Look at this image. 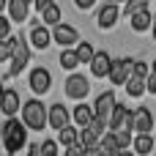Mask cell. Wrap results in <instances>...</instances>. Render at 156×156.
I'll use <instances>...</instances> for the list:
<instances>
[{
    "label": "cell",
    "instance_id": "1",
    "mask_svg": "<svg viewBox=\"0 0 156 156\" xmlns=\"http://www.w3.org/2000/svg\"><path fill=\"white\" fill-rule=\"evenodd\" d=\"M27 126H25V121L19 118H5L3 121V126H0V143H3V148H5V154L8 156H16L25 145H30L27 143Z\"/></svg>",
    "mask_w": 156,
    "mask_h": 156
},
{
    "label": "cell",
    "instance_id": "2",
    "mask_svg": "<svg viewBox=\"0 0 156 156\" xmlns=\"http://www.w3.org/2000/svg\"><path fill=\"white\" fill-rule=\"evenodd\" d=\"M19 118L25 121V126H27L30 132H44V129L49 126V107H44L41 96H38V99H25Z\"/></svg>",
    "mask_w": 156,
    "mask_h": 156
},
{
    "label": "cell",
    "instance_id": "3",
    "mask_svg": "<svg viewBox=\"0 0 156 156\" xmlns=\"http://www.w3.org/2000/svg\"><path fill=\"white\" fill-rule=\"evenodd\" d=\"M11 38H14V58H11L8 74H5L3 80H14V77H19V74L27 69V63H30V38L22 36V33H16V36H11Z\"/></svg>",
    "mask_w": 156,
    "mask_h": 156
},
{
    "label": "cell",
    "instance_id": "4",
    "mask_svg": "<svg viewBox=\"0 0 156 156\" xmlns=\"http://www.w3.org/2000/svg\"><path fill=\"white\" fill-rule=\"evenodd\" d=\"M63 93H66V99L82 101V99H88V93H90V80H88L85 74H80V71H71V74L66 77V82H63Z\"/></svg>",
    "mask_w": 156,
    "mask_h": 156
},
{
    "label": "cell",
    "instance_id": "5",
    "mask_svg": "<svg viewBox=\"0 0 156 156\" xmlns=\"http://www.w3.org/2000/svg\"><path fill=\"white\" fill-rule=\"evenodd\" d=\"M132 71H134V58H112V69H110V82L118 88V85H126L129 82V77H132Z\"/></svg>",
    "mask_w": 156,
    "mask_h": 156
},
{
    "label": "cell",
    "instance_id": "6",
    "mask_svg": "<svg viewBox=\"0 0 156 156\" xmlns=\"http://www.w3.org/2000/svg\"><path fill=\"white\" fill-rule=\"evenodd\" d=\"M107 126L110 132H121V129H134V110H129L126 104H115L112 115L107 118Z\"/></svg>",
    "mask_w": 156,
    "mask_h": 156
},
{
    "label": "cell",
    "instance_id": "7",
    "mask_svg": "<svg viewBox=\"0 0 156 156\" xmlns=\"http://www.w3.org/2000/svg\"><path fill=\"white\" fill-rule=\"evenodd\" d=\"M27 85H30V90H33L36 96L49 93V88H52V74H49V69L36 66V69L30 71V77H27Z\"/></svg>",
    "mask_w": 156,
    "mask_h": 156
},
{
    "label": "cell",
    "instance_id": "8",
    "mask_svg": "<svg viewBox=\"0 0 156 156\" xmlns=\"http://www.w3.org/2000/svg\"><path fill=\"white\" fill-rule=\"evenodd\" d=\"M52 38H55V44L63 49V47H77L82 38H80V33H77V27L74 25H66V22H60V25H55L52 27Z\"/></svg>",
    "mask_w": 156,
    "mask_h": 156
},
{
    "label": "cell",
    "instance_id": "9",
    "mask_svg": "<svg viewBox=\"0 0 156 156\" xmlns=\"http://www.w3.org/2000/svg\"><path fill=\"white\" fill-rule=\"evenodd\" d=\"M121 14H123V11L118 8V3L107 0V3L99 8V14H96V25H99L101 30H110V27L118 25V16H121Z\"/></svg>",
    "mask_w": 156,
    "mask_h": 156
},
{
    "label": "cell",
    "instance_id": "10",
    "mask_svg": "<svg viewBox=\"0 0 156 156\" xmlns=\"http://www.w3.org/2000/svg\"><path fill=\"white\" fill-rule=\"evenodd\" d=\"M27 38H30V47H33V49H47V47L55 41V38H52V27L44 25V22L33 25V27L27 30Z\"/></svg>",
    "mask_w": 156,
    "mask_h": 156
},
{
    "label": "cell",
    "instance_id": "11",
    "mask_svg": "<svg viewBox=\"0 0 156 156\" xmlns=\"http://www.w3.org/2000/svg\"><path fill=\"white\" fill-rule=\"evenodd\" d=\"M22 96H19V90H14V88H5V93H3V99H0V112L5 115V118H16V112H22Z\"/></svg>",
    "mask_w": 156,
    "mask_h": 156
},
{
    "label": "cell",
    "instance_id": "12",
    "mask_svg": "<svg viewBox=\"0 0 156 156\" xmlns=\"http://www.w3.org/2000/svg\"><path fill=\"white\" fill-rule=\"evenodd\" d=\"M110 69H112V55L107 49H96V58L90 60V74L96 80H107L110 77Z\"/></svg>",
    "mask_w": 156,
    "mask_h": 156
},
{
    "label": "cell",
    "instance_id": "13",
    "mask_svg": "<svg viewBox=\"0 0 156 156\" xmlns=\"http://www.w3.org/2000/svg\"><path fill=\"white\" fill-rule=\"evenodd\" d=\"M69 123H74L71 110H69L63 101H55V104L49 107V126H52L55 132H60V129H63V126H69Z\"/></svg>",
    "mask_w": 156,
    "mask_h": 156
},
{
    "label": "cell",
    "instance_id": "14",
    "mask_svg": "<svg viewBox=\"0 0 156 156\" xmlns=\"http://www.w3.org/2000/svg\"><path fill=\"white\" fill-rule=\"evenodd\" d=\"M115 104H118V99H115V93L112 90H104V93H99V99L93 101V110H96V118H110L112 115V110H115Z\"/></svg>",
    "mask_w": 156,
    "mask_h": 156
},
{
    "label": "cell",
    "instance_id": "15",
    "mask_svg": "<svg viewBox=\"0 0 156 156\" xmlns=\"http://www.w3.org/2000/svg\"><path fill=\"white\" fill-rule=\"evenodd\" d=\"M154 132V112L148 107L134 110V134H151Z\"/></svg>",
    "mask_w": 156,
    "mask_h": 156
},
{
    "label": "cell",
    "instance_id": "16",
    "mask_svg": "<svg viewBox=\"0 0 156 156\" xmlns=\"http://www.w3.org/2000/svg\"><path fill=\"white\" fill-rule=\"evenodd\" d=\"M30 5H33V0H8V16H11V22L14 25H22L27 16H30Z\"/></svg>",
    "mask_w": 156,
    "mask_h": 156
},
{
    "label": "cell",
    "instance_id": "17",
    "mask_svg": "<svg viewBox=\"0 0 156 156\" xmlns=\"http://www.w3.org/2000/svg\"><path fill=\"white\" fill-rule=\"evenodd\" d=\"M71 118H74V123H77L80 129H88V126H90V121L96 118V110H93V104L77 101V107L71 110Z\"/></svg>",
    "mask_w": 156,
    "mask_h": 156
},
{
    "label": "cell",
    "instance_id": "18",
    "mask_svg": "<svg viewBox=\"0 0 156 156\" xmlns=\"http://www.w3.org/2000/svg\"><path fill=\"white\" fill-rule=\"evenodd\" d=\"M58 63H60V69H63V71H69V74H71V71H77V66L82 63V60H80V55H77V47H63V49H60Z\"/></svg>",
    "mask_w": 156,
    "mask_h": 156
},
{
    "label": "cell",
    "instance_id": "19",
    "mask_svg": "<svg viewBox=\"0 0 156 156\" xmlns=\"http://www.w3.org/2000/svg\"><path fill=\"white\" fill-rule=\"evenodd\" d=\"M129 27H132L134 33H148V30L154 27V16H151V11L132 14V16H129Z\"/></svg>",
    "mask_w": 156,
    "mask_h": 156
},
{
    "label": "cell",
    "instance_id": "20",
    "mask_svg": "<svg viewBox=\"0 0 156 156\" xmlns=\"http://www.w3.org/2000/svg\"><path fill=\"white\" fill-rule=\"evenodd\" d=\"M58 143H60L63 148H69V145H77V143H80V126H77V123H69V126H63V129L58 132Z\"/></svg>",
    "mask_w": 156,
    "mask_h": 156
},
{
    "label": "cell",
    "instance_id": "21",
    "mask_svg": "<svg viewBox=\"0 0 156 156\" xmlns=\"http://www.w3.org/2000/svg\"><path fill=\"white\" fill-rule=\"evenodd\" d=\"M41 22H44V25H49V27L60 25V22H63V8H60L58 3H49V5L41 11Z\"/></svg>",
    "mask_w": 156,
    "mask_h": 156
},
{
    "label": "cell",
    "instance_id": "22",
    "mask_svg": "<svg viewBox=\"0 0 156 156\" xmlns=\"http://www.w3.org/2000/svg\"><path fill=\"white\" fill-rule=\"evenodd\" d=\"M132 151H134L137 156H151L154 154V137H151V134H134Z\"/></svg>",
    "mask_w": 156,
    "mask_h": 156
},
{
    "label": "cell",
    "instance_id": "23",
    "mask_svg": "<svg viewBox=\"0 0 156 156\" xmlns=\"http://www.w3.org/2000/svg\"><path fill=\"white\" fill-rule=\"evenodd\" d=\"M123 88H126V93H129L132 99H140L143 93H148V80H145V77H129V82H126Z\"/></svg>",
    "mask_w": 156,
    "mask_h": 156
},
{
    "label": "cell",
    "instance_id": "24",
    "mask_svg": "<svg viewBox=\"0 0 156 156\" xmlns=\"http://www.w3.org/2000/svg\"><path fill=\"white\" fill-rule=\"evenodd\" d=\"M154 0H126L123 3V14L132 16V14H140V11H148Z\"/></svg>",
    "mask_w": 156,
    "mask_h": 156
},
{
    "label": "cell",
    "instance_id": "25",
    "mask_svg": "<svg viewBox=\"0 0 156 156\" xmlns=\"http://www.w3.org/2000/svg\"><path fill=\"white\" fill-rule=\"evenodd\" d=\"M77 55H80V60H82V63H88V66H90V60L96 58V47H93L90 41H80V44H77Z\"/></svg>",
    "mask_w": 156,
    "mask_h": 156
},
{
    "label": "cell",
    "instance_id": "26",
    "mask_svg": "<svg viewBox=\"0 0 156 156\" xmlns=\"http://www.w3.org/2000/svg\"><path fill=\"white\" fill-rule=\"evenodd\" d=\"M99 143H101V137H96L90 129H80V145L82 148H96Z\"/></svg>",
    "mask_w": 156,
    "mask_h": 156
},
{
    "label": "cell",
    "instance_id": "27",
    "mask_svg": "<svg viewBox=\"0 0 156 156\" xmlns=\"http://www.w3.org/2000/svg\"><path fill=\"white\" fill-rule=\"evenodd\" d=\"M14 58V38H0V63H11Z\"/></svg>",
    "mask_w": 156,
    "mask_h": 156
},
{
    "label": "cell",
    "instance_id": "28",
    "mask_svg": "<svg viewBox=\"0 0 156 156\" xmlns=\"http://www.w3.org/2000/svg\"><path fill=\"white\" fill-rule=\"evenodd\" d=\"M41 156H60V143L58 140H41Z\"/></svg>",
    "mask_w": 156,
    "mask_h": 156
},
{
    "label": "cell",
    "instance_id": "29",
    "mask_svg": "<svg viewBox=\"0 0 156 156\" xmlns=\"http://www.w3.org/2000/svg\"><path fill=\"white\" fill-rule=\"evenodd\" d=\"M132 77H151V66L145 63V60H134V71H132Z\"/></svg>",
    "mask_w": 156,
    "mask_h": 156
},
{
    "label": "cell",
    "instance_id": "30",
    "mask_svg": "<svg viewBox=\"0 0 156 156\" xmlns=\"http://www.w3.org/2000/svg\"><path fill=\"white\" fill-rule=\"evenodd\" d=\"M14 33H11V16H5V14H0V38H11Z\"/></svg>",
    "mask_w": 156,
    "mask_h": 156
},
{
    "label": "cell",
    "instance_id": "31",
    "mask_svg": "<svg viewBox=\"0 0 156 156\" xmlns=\"http://www.w3.org/2000/svg\"><path fill=\"white\" fill-rule=\"evenodd\" d=\"M63 156H85V148L77 143V145H69L66 151H63Z\"/></svg>",
    "mask_w": 156,
    "mask_h": 156
},
{
    "label": "cell",
    "instance_id": "32",
    "mask_svg": "<svg viewBox=\"0 0 156 156\" xmlns=\"http://www.w3.org/2000/svg\"><path fill=\"white\" fill-rule=\"evenodd\" d=\"M74 5H77L80 11H88V8H93V5H96V0H74Z\"/></svg>",
    "mask_w": 156,
    "mask_h": 156
},
{
    "label": "cell",
    "instance_id": "33",
    "mask_svg": "<svg viewBox=\"0 0 156 156\" xmlns=\"http://www.w3.org/2000/svg\"><path fill=\"white\" fill-rule=\"evenodd\" d=\"M27 156H41V143H30L27 145Z\"/></svg>",
    "mask_w": 156,
    "mask_h": 156
},
{
    "label": "cell",
    "instance_id": "34",
    "mask_svg": "<svg viewBox=\"0 0 156 156\" xmlns=\"http://www.w3.org/2000/svg\"><path fill=\"white\" fill-rule=\"evenodd\" d=\"M49 3H55V0H33V5H36V11H38V14H41V11H44Z\"/></svg>",
    "mask_w": 156,
    "mask_h": 156
},
{
    "label": "cell",
    "instance_id": "35",
    "mask_svg": "<svg viewBox=\"0 0 156 156\" xmlns=\"http://www.w3.org/2000/svg\"><path fill=\"white\" fill-rule=\"evenodd\" d=\"M148 93H151V96H156V77H154V74L148 77Z\"/></svg>",
    "mask_w": 156,
    "mask_h": 156
},
{
    "label": "cell",
    "instance_id": "36",
    "mask_svg": "<svg viewBox=\"0 0 156 156\" xmlns=\"http://www.w3.org/2000/svg\"><path fill=\"white\" fill-rule=\"evenodd\" d=\"M151 38L156 41V16H154V27H151Z\"/></svg>",
    "mask_w": 156,
    "mask_h": 156
},
{
    "label": "cell",
    "instance_id": "37",
    "mask_svg": "<svg viewBox=\"0 0 156 156\" xmlns=\"http://www.w3.org/2000/svg\"><path fill=\"white\" fill-rule=\"evenodd\" d=\"M5 8H8V0H0V14H3Z\"/></svg>",
    "mask_w": 156,
    "mask_h": 156
},
{
    "label": "cell",
    "instance_id": "38",
    "mask_svg": "<svg viewBox=\"0 0 156 156\" xmlns=\"http://www.w3.org/2000/svg\"><path fill=\"white\" fill-rule=\"evenodd\" d=\"M3 93H5V85H3V77H0V99H3Z\"/></svg>",
    "mask_w": 156,
    "mask_h": 156
},
{
    "label": "cell",
    "instance_id": "39",
    "mask_svg": "<svg viewBox=\"0 0 156 156\" xmlns=\"http://www.w3.org/2000/svg\"><path fill=\"white\" fill-rule=\"evenodd\" d=\"M121 156H137L134 151H121Z\"/></svg>",
    "mask_w": 156,
    "mask_h": 156
},
{
    "label": "cell",
    "instance_id": "40",
    "mask_svg": "<svg viewBox=\"0 0 156 156\" xmlns=\"http://www.w3.org/2000/svg\"><path fill=\"white\" fill-rule=\"evenodd\" d=\"M151 74H154V77H156V60H154V63H151Z\"/></svg>",
    "mask_w": 156,
    "mask_h": 156
},
{
    "label": "cell",
    "instance_id": "41",
    "mask_svg": "<svg viewBox=\"0 0 156 156\" xmlns=\"http://www.w3.org/2000/svg\"><path fill=\"white\" fill-rule=\"evenodd\" d=\"M112 3H126V0H112Z\"/></svg>",
    "mask_w": 156,
    "mask_h": 156
}]
</instances>
